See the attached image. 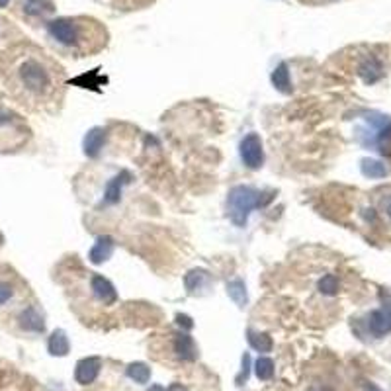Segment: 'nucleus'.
Returning a JSON list of instances; mask_svg holds the SVG:
<instances>
[{
    "label": "nucleus",
    "mask_w": 391,
    "mask_h": 391,
    "mask_svg": "<svg viewBox=\"0 0 391 391\" xmlns=\"http://www.w3.org/2000/svg\"><path fill=\"white\" fill-rule=\"evenodd\" d=\"M20 327L27 331V333H41L43 331V317L39 315V311L36 307H25L24 311L18 317Z\"/></svg>",
    "instance_id": "obj_8"
},
{
    "label": "nucleus",
    "mask_w": 391,
    "mask_h": 391,
    "mask_svg": "<svg viewBox=\"0 0 391 391\" xmlns=\"http://www.w3.org/2000/svg\"><path fill=\"white\" fill-rule=\"evenodd\" d=\"M388 214H390V217H391V203H390V208H388Z\"/></svg>",
    "instance_id": "obj_25"
},
{
    "label": "nucleus",
    "mask_w": 391,
    "mask_h": 391,
    "mask_svg": "<svg viewBox=\"0 0 391 391\" xmlns=\"http://www.w3.org/2000/svg\"><path fill=\"white\" fill-rule=\"evenodd\" d=\"M256 376L258 379H270L274 376V362L270 358H258L256 360Z\"/></svg>",
    "instance_id": "obj_17"
},
{
    "label": "nucleus",
    "mask_w": 391,
    "mask_h": 391,
    "mask_svg": "<svg viewBox=\"0 0 391 391\" xmlns=\"http://www.w3.org/2000/svg\"><path fill=\"white\" fill-rule=\"evenodd\" d=\"M166 391H188V390H186V388H182L180 383H177V386H172L170 390H166Z\"/></svg>",
    "instance_id": "obj_23"
},
{
    "label": "nucleus",
    "mask_w": 391,
    "mask_h": 391,
    "mask_svg": "<svg viewBox=\"0 0 391 391\" xmlns=\"http://www.w3.org/2000/svg\"><path fill=\"white\" fill-rule=\"evenodd\" d=\"M364 391H381L378 388V386H374V383H366V386H364Z\"/></svg>",
    "instance_id": "obj_22"
},
{
    "label": "nucleus",
    "mask_w": 391,
    "mask_h": 391,
    "mask_svg": "<svg viewBox=\"0 0 391 391\" xmlns=\"http://www.w3.org/2000/svg\"><path fill=\"white\" fill-rule=\"evenodd\" d=\"M362 172L370 178H381L388 175V168H386V164H381L379 161H370V159H366V161L362 163Z\"/></svg>",
    "instance_id": "obj_15"
},
{
    "label": "nucleus",
    "mask_w": 391,
    "mask_h": 391,
    "mask_svg": "<svg viewBox=\"0 0 391 391\" xmlns=\"http://www.w3.org/2000/svg\"><path fill=\"white\" fill-rule=\"evenodd\" d=\"M274 198L272 192H258V190L249 188V186H235V188L229 192L227 198V208L229 215H231V221L235 225L243 227L247 223V217L253 210L258 208H265L266 203Z\"/></svg>",
    "instance_id": "obj_3"
},
{
    "label": "nucleus",
    "mask_w": 391,
    "mask_h": 391,
    "mask_svg": "<svg viewBox=\"0 0 391 391\" xmlns=\"http://www.w3.org/2000/svg\"><path fill=\"white\" fill-rule=\"evenodd\" d=\"M175 353L182 360H194L198 350H196V344L192 341V337L186 335V333H180V335H177V341H175Z\"/></svg>",
    "instance_id": "obj_10"
},
{
    "label": "nucleus",
    "mask_w": 391,
    "mask_h": 391,
    "mask_svg": "<svg viewBox=\"0 0 391 391\" xmlns=\"http://www.w3.org/2000/svg\"><path fill=\"white\" fill-rule=\"evenodd\" d=\"M49 38L75 55H92L106 45L108 34L96 20L89 18H57L47 24Z\"/></svg>",
    "instance_id": "obj_2"
},
{
    "label": "nucleus",
    "mask_w": 391,
    "mask_h": 391,
    "mask_svg": "<svg viewBox=\"0 0 391 391\" xmlns=\"http://www.w3.org/2000/svg\"><path fill=\"white\" fill-rule=\"evenodd\" d=\"M102 135L98 129H94V131H90L89 137H87V153L89 155H96L98 153V149L102 147Z\"/></svg>",
    "instance_id": "obj_20"
},
{
    "label": "nucleus",
    "mask_w": 391,
    "mask_h": 391,
    "mask_svg": "<svg viewBox=\"0 0 391 391\" xmlns=\"http://www.w3.org/2000/svg\"><path fill=\"white\" fill-rule=\"evenodd\" d=\"M22 8L27 16H45L55 10L51 0H24Z\"/></svg>",
    "instance_id": "obj_11"
},
{
    "label": "nucleus",
    "mask_w": 391,
    "mask_h": 391,
    "mask_svg": "<svg viewBox=\"0 0 391 391\" xmlns=\"http://www.w3.org/2000/svg\"><path fill=\"white\" fill-rule=\"evenodd\" d=\"M249 342H251V346H253L254 350H258V353H270L272 350V341L266 335H253L251 333Z\"/></svg>",
    "instance_id": "obj_18"
},
{
    "label": "nucleus",
    "mask_w": 391,
    "mask_h": 391,
    "mask_svg": "<svg viewBox=\"0 0 391 391\" xmlns=\"http://www.w3.org/2000/svg\"><path fill=\"white\" fill-rule=\"evenodd\" d=\"M0 76L14 100L30 110H51L63 100L61 67L34 45H16L0 59Z\"/></svg>",
    "instance_id": "obj_1"
},
{
    "label": "nucleus",
    "mask_w": 391,
    "mask_h": 391,
    "mask_svg": "<svg viewBox=\"0 0 391 391\" xmlns=\"http://www.w3.org/2000/svg\"><path fill=\"white\" fill-rule=\"evenodd\" d=\"M358 75L362 76L366 85H374L383 76V65L376 55H366L358 65Z\"/></svg>",
    "instance_id": "obj_6"
},
{
    "label": "nucleus",
    "mask_w": 391,
    "mask_h": 391,
    "mask_svg": "<svg viewBox=\"0 0 391 391\" xmlns=\"http://www.w3.org/2000/svg\"><path fill=\"white\" fill-rule=\"evenodd\" d=\"M127 376L131 379H135L137 383H147L151 378V370L145 364H131L127 368Z\"/></svg>",
    "instance_id": "obj_16"
},
{
    "label": "nucleus",
    "mask_w": 391,
    "mask_h": 391,
    "mask_svg": "<svg viewBox=\"0 0 391 391\" xmlns=\"http://www.w3.org/2000/svg\"><path fill=\"white\" fill-rule=\"evenodd\" d=\"M100 368H102L100 358H82V360L76 364L75 370L76 381L82 383V386H89V383H92L94 379L98 378Z\"/></svg>",
    "instance_id": "obj_7"
},
{
    "label": "nucleus",
    "mask_w": 391,
    "mask_h": 391,
    "mask_svg": "<svg viewBox=\"0 0 391 391\" xmlns=\"http://www.w3.org/2000/svg\"><path fill=\"white\" fill-rule=\"evenodd\" d=\"M319 288H321V291H323V293H328V295H333L335 291L339 290V282H337V278L333 276V274H327V276L319 282Z\"/></svg>",
    "instance_id": "obj_21"
},
{
    "label": "nucleus",
    "mask_w": 391,
    "mask_h": 391,
    "mask_svg": "<svg viewBox=\"0 0 391 391\" xmlns=\"http://www.w3.org/2000/svg\"><path fill=\"white\" fill-rule=\"evenodd\" d=\"M241 159L249 168H260L265 163V151H262V139L256 133H249L241 141Z\"/></svg>",
    "instance_id": "obj_4"
},
{
    "label": "nucleus",
    "mask_w": 391,
    "mask_h": 391,
    "mask_svg": "<svg viewBox=\"0 0 391 391\" xmlns=\"http://www.w3.org/2000/svg\"><path fill=\"white\" fill-rule=\"evenodd\" d=\"M47 348L53 356H65L69 353V339L65 335L63 331H55L49 337V342H47Z\"/></svg>",
    "instance_id": "obj_12"
},
{
    "label": "nucleus",
    "mask_w": 391,
    "mask_h": 391,
    "mask_svg": "<svg viewBox=\"0 0 391 391\" xmlns=\"http://www.w3.org/2000/svg\"><path fill=\"white\" fill-rule=\"evenodd\" d=\"M112 251H114V243H112V239H98V243L94 245V249L90 251V260L92 262H102V260H106L110 254H112Z\"/></svg>",
    "instance_id": "obj_13"
},
{
    "label": "nucleus",
    "mask_w": 391,
    "mask_h": 391,
    "mask_svg": "<svg viewBox=\"0 0 391 391\" xmlns=\"http://www.w3.org/2000/svg\"><path fill=\"white\" fill-rule=\"evenodd\" d=\"M368 331L379 339V337H386L391 333V307H381L372 311L368 317Z\"/></svg>",
    "instance_id": "obj_5"
},
{
    "label": "nucleus",
    "mask_w": 391,
    "mask_h": 391,
    "mask_svg": "<svg viewBox=\"0 0 391 391\" xmlns=\"http://www.w3.org/2000/svg\"><path fill=\"white\" fill-rule=\"evenodd\" d=\"M272 82H274V87L278 90H282V92H290V71H288V65L286 63H280L274 69V73H272Z\"/></svg>",
    "instance_id": "obj_14"
},
{
    "label": "nucleus",
    "mask_w": 391,
    "mask_h": 391,
    "mask_svg": "<svg viewBox=\"0 0 391 391\" xmlns=\"http://www.w3.org/2000/svg\"><path fill=\"white\" fill-rule=\"evenodd\" d=\"M8 4V0H0V8H4Z\"/></svg>",
    "instance_id": "obj_24"
},
{
    "label": "nucleus",
    "mask_w": 391,
    "mask_h": 391,
    "mask_svg": "<svg viewBox=\"0 0 391 391\" xmlns=\"http://www.w3.org/2000/svg\"><path fill=\"white\" fill-rule=\"evenodd\" d=\"M92 290H94V295L104 303H114L115 300H118L114 286H112L106 278L102 276L92 278Z\"/></svg>",
    "instance_id": "obj_9"
},
{
    "label": "nucleus",
    "mask_w": 391,
    "mask_h": 391,
    "mask_svg": "<svg viewBox=\"0 0 391 391\" xmlns=\"http://www.w3.org/2000/svg\"><path fill=\"white\" fill-rule=\"evenodd\" d=\"M14 293H16V288H14L12 282L6 280V278H0V305H6L10 302Z\"/></svg>",
    "instance_id": "obj_19"
}]
</instances>
